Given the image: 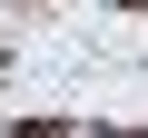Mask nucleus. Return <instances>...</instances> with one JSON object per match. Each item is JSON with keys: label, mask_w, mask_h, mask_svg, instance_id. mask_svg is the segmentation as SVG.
I'll return each mask as SVG.
<instances>
[{"label": "nucleus", "mask_w": 148, "mask_h": 138, "mask_svg": "<svg viewBox=\"0 0 148 138\" xmlns=\"http://www.w3.org/2000/svg\"><path fill=\"white\" fill-rule=\"evenodd\" d=\"M10 138H109V128H89V118H20Z\"/></svg>", "instance_id": "f257e3e1"}, {"label": "nucleus", "mask_w": 148, "mask_h": 138, "mask_svg": "<svg viewBox=\"0 0 148 138\" xmlns=\"http://www.w3.org/2000/svg\"><path fill=\"white\" fill-rule=\"evenodd\" d=\"M119 138H148V128H119Z\"/></svg>", "instance_id": "f03ea898"}, {"label": "nucleus", "mask_w": 148, "mask_h": 138, "mask_svg": "<svg viewBox=\"0 0 148 138\" xmlns=\"http://www.w3.org/2000/svg\"><path fill=\"white\" fill-rule=\"evenodd\" d=\"M128 10H148V0H128Z\"/></svg>", "instance_id": "7ed1b4c3"}]
</instances>
